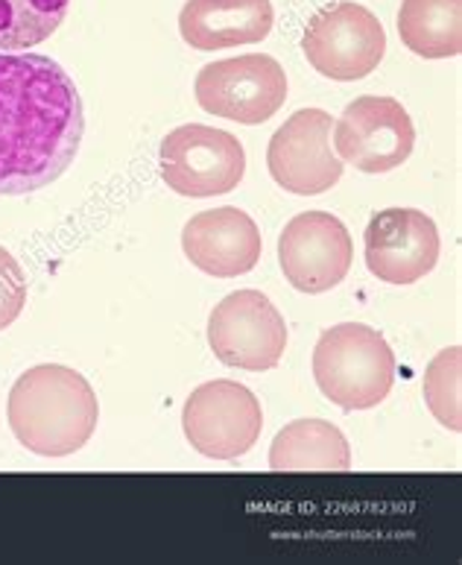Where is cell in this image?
I'll return each instance as SVG.
<instances>
[{
	"label": "cell",
	"instance_id": "cell-1",
	"mask_svg": "<svg viewBox=\"0 0 462 565\" xmlns=\"http://www.w3.org/2000/svg\"><path fill=\"white\" fill-rule=\"evenodd\" d=\"M83 132V97L60 62L0 53V194H33L56 182L74 164Z\"/></svg>",
	"mask_w": 462,
	"mask_h": 565
},
{
	"label": "cell",
	"instance_id": "cell-2",
	"mask_svg": "<svg viewBox=\"0 0 462 565\" xmlns=\"http://www.w3.org/2000/svg\"><path fill=\"white\" fill-rule=\"evenodd\" d=\"M7 419L26 451L67 457L92 439L100 405L85 375L62 363H42L26 370L9 390Z\"/></svg>",
	"mask_w": 462,
	"mask_h": 565
},
{
	"label": "cell",
	"instance_id": "cell-3",
	"mask_svg": "<svg viewBox=\"0 0 462 565\" xmlns=\"http://www.w3.org/2000/svg\"><path fill=\"white\" fill-rule=\"evenodd\" d=\"M313 379L336 407L369 411L393 390L396 354L375 329L343 322L325 331L313 349Z\"/></svg>",
	"mask_w": 462,
	"mask_h": 565
},
{
	"label": "cell",
	"instance_id": "cell-4",
	"mask_svg": "<svg viewBox=\"0 0 462 565\" xmlns=\"http://www.w3.org/2000/svg\"><path fill=\"white\" fill-rule=\"evenodd\" d=\"M161 179L182 196H219L235 191L246 173L240 138L223 129L187 124L161 141Z\"/></svg>",
	"mask_w": 462,
	"mask_h": 565
},
{
	"label": "cell",
	"instance_id": "cell-5",
	"mask_svg": "<svg viewBox=\"0 0 462 565\" xmlns=\"http://www.w3.org/2000/svg\"><path fill=\"white\" fill-rule=\"evenodd\" d=\"M302 51L313 71H320L322 76L354 83L378 68L387 53V33L375 12L345 0L320 9L308 21Z\"/></svg>",
	"mask_w": 462,
	"mask_h": 565
},
{
	"label": "cell",
	"instance_id": "cell-6",
	"mask_svg": "<svg viewBox=\"0 0 462 565\" xmlns=\"http://www.w3.org/2000/svg\"><path fill=\"white\" fill-rule=\"evenodd\" d=\"M287 100V74L267 53L211 62L196 76V103L214 118L267 124Z\"/></svg>",
	"mask_w": 462,
	"mask_h": 565
},
{
	"label": "cell",
	"instance_id": "cell-7",
	"mask_svg": "<svg viewBox=\"0 0 462 565\" xmlns=\"http://www.w3.org/2000/svg\"><path fill=\"white\" fill-rule=\"evenodd\" d=\"M187 443L211 460H237L261 437L264 414L255 393L237 381H208L182 411Z\"/></svg>",
	"mask_w": 462,
	"mask_h": 565
},
{
	"label": "cell",
	"instance_id": "cell-8",
	"mask_svg": "<svg viewBox=\"0 0 462 565\" xmlns=\"http://www.w3.org/2000/svg\"><path fill=\"white\" fill-rule=\"evenodd\" d=\"M208 343L232 370H272L287 349V322L261 290H237L211 311Z\"/></svg>",
	"mask_w": 462,
	"mask_h": 565
},
{
	"label": "cell",
	"instance_id": "cell-9",
	"mask_svg": "<svg viewBox=\"0 0 462 565\" xmlns=\"http://www.w3.org/2000/svg\"><path fill=\"white\" fill-rule=\"evenodd\" d=\"M331 129L336 159L363 173H389L401 168L416 147L410 115L393 97H357Z\"/></svg>",
	"mask_w": 462,
	"mask_h": 565
},
{
	"label": "cell",
	"instance_id": "cell-10",
	"mask_svg": "<svg viewBox=\"0 0 462 565\" xmlns=\"http://www.w3.org/2000/svg\"><path fill=\"white\" fill-rule=\"evenodd\" d=\"M354 246L343 220L329 212L296 214L278 237L284 279L302 294H325L348 276Z\"/></svg>",
	"mask_w": 462,
	"mask_h": 565
},
{
	"label": "cell",
	"instance_id": "cell-11",
	"mask_svg": "<svg viewBox=\"0 0 462 565\" xmlns=\"http://www.w3.org/2000/svg\"><path fill=\"white\" fill-rule=\"evenodd\" d=\"M331 115L302 109L269 138L267 168L278 185L299 196L325 194L343 179V161L331 150Z\"/></svg>",
	"mask_w": 462,
	"mask_h": 565
},
{
	"label": "cell",
	"instance_id": "cell-12",
	"mask_svg": "<svg viewBox=\"0 0 462 565\" xmlns=\"http://www.w3.org/2000/svg\"><path fill=\"white\" fill-rule=\"evenodd\" d=\"M439 262V228L425 212L387 209L366 226V267L387 285H412Z\"/></svg>",
	"mask_w": 462,
	"mask_h": 565
},
{
	"label": "cell",
	"instance_id": "cell-13",
	"mask_svg": "<svg viewBox=\"0 0 462 565\" xmlns=\"http://www.w3.org/2000/svg\"><path fill=\"white\" fill-rule=\"evenodd\" d=\"M182 249L196 270L214 279H235L261 262V232L240 209H211L187 220Z\"/></svg>",
	"mask_w": 462,
	"mask_h": 565
},
{
	"label": "cell",
	"instance_id": "cell-14",
	"mask_svg": "<svg viewBox=\"0 0 462 565\" xmlns=\"http://www.w3.org/2000/svg\"><path fill=\"white\" fill-rule=\"evenodd\" d=\"M272 21L269 0H187L179 12V33L194 51H226L264 42Z\"/></svg>",
	"mask_w": 462,
	"mask_h": 565
},
{
	"label": "cell",
	"instance_id": "cell-15",
	"mask_svg": "<svg viewBox=\"0 0 462 565\" xmlns=\"http://www.w3.org/2000/svg\"><path fill=\"white\" fill-rule=\"evenodd\" d=\"M276 472H345L352 466L348 439L325 419H299L281 428L269 448Z\"/></svg>",
	"mask_w": 462,
	"mask_h": 565
},
{
	"label": "cell",
	"instance_id": "cell-16",
	"mask_svg": "<svg viewBox=\"0 0 462 565\" xmlns=\"http://www.w3.org/2000/svg\"><path fill=\"white\" fill-rule=\"evenodd\" d=\"M404 47L425 60L462 53V0H404L398 9Z\"/></svg>",
	"mask_w": 462,
	"mask_h": 565
},
{
	"label": "cell",
	"instance_id": "cell-17",
	"mask_svg": "<svg viewBox=\"0 0 462 565\" xmlns=\"http://www.w3.org/2000/svg\"><path fill=\"white\" fill-rule=\"evenodd\" d=\"M71 0H0V53H24L51 39Z\"/></svg>",
	"mask_w": 462,
	"mask_h": 565
},
{
	"label": "cell",
	"instance_id": "cell-18",
	"mask_svg": "<svg viewBox=\"0 0 462 565\" xmlns=\"http://www.w3.org/2000/svg\"><path fill=\"white\" fill-rule=\"evenodd\" d=\"M460 347H451L445 352H439L433 361L428 363L425 372V402H428L430 414L437 416L439 423L451 430L462 428L460 419Z\"/></svg>",
	"mask_w": 462,
	"mask_h": 565
},
{
	"label": "cell",
	"instance_id": "cell-19",
	"mask_svg": "<svg viewBox=\"0 0 462 565\" xmlns=\"http://www.w3.org/2000/svg\"><path fill=\"white\" fill-rule=\"evenodd\" d=\"M26 305V276L9 249L0 246V331L21 317Z\"/></svg>",
	"mask_w": 462,
	"mask_h": 565
}]
</instances>
